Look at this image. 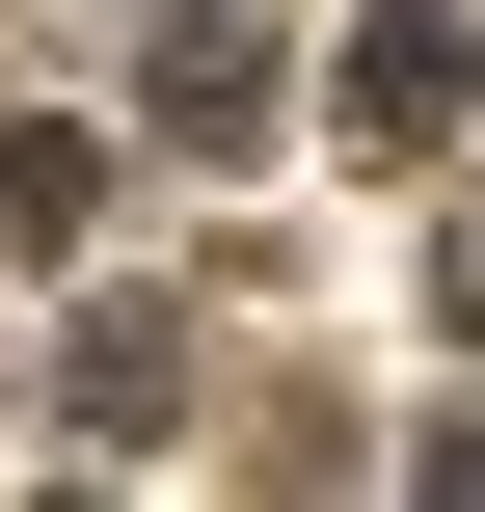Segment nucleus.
<instances>
[{
  "label": "nucleus",
  "mask_w": 485,
  "mask_h": 512,
  "mask_svg": "<svg viewBox=\"0 0 485 512\" xmlns=\"http://www.w3.org/2000/svg\"><path fill=\"white\" fill-rule=\"evenodd\" d=\"M459 81H485L459 0H378V27H351V135H459Z\"/></svg>",
  "instance_id": "nucleus-1"
},
{
  "label": "nucleus",
  "mask_w": 485,
  "mask_h": 512,
  "mask_svg": "<svg viewBox=\"0 0 485 512\" xmlns=\"http://www.w3.org/2000/svg\"><path fill=\"white\" fill-rule=\"evenodd\" d=\"M162 108H189V135H243V108H270V27H216V0H189V27H162Z\"/></svg>",
  "instance_id": "nucleus-3"
},
{
  "label": "nucleus",
  "mask_w": 485,
  "mask_h": 512,
  "mask_svg": "<svg viewBox=\"0 0 485 512\" xmlns=\"http://www.w3.org/2000/svg\"><path fill=\"white\" fill-rule=\"evenodd\" d=\"M81 216H108V135H81V108H27V135H0V243H27V270H54V243H81Z\"/></svg>",
  "instance_id": "nucleus-2"
}]
</instances>
